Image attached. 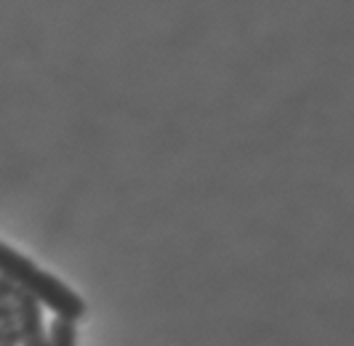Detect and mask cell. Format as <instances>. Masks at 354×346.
I'll list each match as a JSON object with an SVG mask.
<instances>
[{"mask_svg":"<svg viewBox=\"0 0 354 346\" xmlns=\"http://www.w3.org/2000/svg\"><path fill=\"white\" fill-rule=\"evenodd\" d=\"M11 309L19 346H48V325L43 317V307L32 295L17 291L11 298Z\"/></svg>","mask_w":354,"mask_h":346,"instance_id":"cell-1","label":"cell"},{"mask_svg":"<svg viewBox=\"0 0 354 346\" xmlns=\"http://www.w3.org/2000/svg\"><path fill=\"white\" fill-rule=\"evenodd\" d=\"M48 346H77V325L53 320L48 325Z\"/></svg>","mask_w":354,"mask_h":346,"instance_id":"cell-2","label":"cell"},{"mask_svg":"<svg viewBox=\"0 0 354 346\" xmlns=\"http://www.w3.org/2000/svg\"><path fill=\"white\" fill-rule=\"evenodd\" d=\"M14 293H17V288H14V285H8V282L0 277V301H11Z\"/></svg>","mask_w":354,"mask_h":346,"instance_id":"cell-4","label":"cell"},{"mask_svg":"<svg viewBox=\"0 0 354 346\" xmlns=\"http://www.w3.org/2000/svg\"><path fill=\"white\" fill-rule=\"evenodd\" d=\"M6 322H14L11 301H0V325H6Z\"/></svg>","mask_w":354,"mask_h":346,"instance_id":"cell-3","label":"cell"},{"mask_svg":"<svg viewBox=\"0 0 354 346\" xmlns=\"http://www.w3.org/2000/svg\"><path fill=\"white\" fill-rule=\"evenodd\" d=\"M11 322H6V325H0V338H3V333H6V328H8Z\"/></svg>","mask_w":354,"mask_h":346,"instance_id":"cell-5","label":"cell"}]
</instances>
